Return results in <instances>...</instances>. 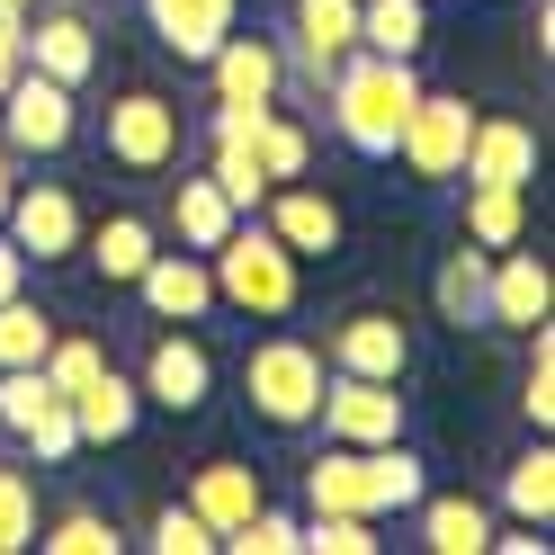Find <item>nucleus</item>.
Masks as SVG:
<instances>
[{
  "label": "nucleus",
  "instance_id": "obj_8",
  "mask_svg": "<svg viewBox=\"0 0 555 555\" xmlns=\"http://www.w3.org/2000/svg\"><path fill=\"white\" fill-rule=\"evenodd\" d=\"M466 134H475V108H466V99L422 90V99H412V117H403V134H395V162H403L422 189H448V180H457V162H466Z\"/></svg>",
  "mask_w": 555,
  "mask_h": 555
},
{
  "label": "nucleus",
  "instance_id": "obj_36",
  "mask_svg": "<svg viewBox=\"0 0 555 555\" xmlns=\"http://www.w3.org/2000/svg\"><path fill=\"white\" fill-rule=\"evenodd\" d=\"M144 546H153V555H216V529H206V519H197L189 502H162Z\"/></svg>",
  "mask_w": 555,
  "mask_h": 555
},
{
  "label": "nucleus",
  "instance_id": "obj_29",
  "mask_svg": "<svg viewBox=\"0 0 555 555\" xmlns=\"http://www.w3.org/2000/svg\"><path fill=\"white\" fill-rule=\"evenodd\" d=\"M251 153H260V170H269V189H278V180H305V170H314V134H305L296 117H278V108H260V126H251Z\"/></svg>",
  "mask_w": 555,
  "mask_h": 555
},
{
  "label": "nucleus",
  "instance_id": "obj_25",
  "mask_svg": "<svg viewBox=\"0 0 555 555\" xmlns=\"http://www.w3.org/2000/svg\"><path fill=\"white\" fill-rule=\"evenodd\" d=\"M81 251H90V269H99V287H134V278H144V260L162 251V242H153V224H144V216H108L99 233H81Z\"/></svg>",
  "mask_w": 555,
  "mask_h": 555
},
{
  "label": "nucleus",
  "instance_id": "obj_11",
  "mask_svg": "<svg viewBox=\"0 0 555 555\" xmlns=\"http://www.w3.org/2000/svg\"><path fill=\"white\" fill-rule=\"evenodd\" d=\"M323 367H340V376H386V386H403V367H412V332L386 314V305H359V314H340V323H332Z\"/></svg>",
  "mask_w": 555,
  "mask_h": 555
},
{
  "label": "nucleus",
  "instance_id": "obj_7",
  "mask_svg": "<svg viewBox=\"0 0 555 555\" xmlns=\"http://www.w3.org/2000/svg\"><path fill=\"white\" fill-rule=\"evenodd\" d=\"M73 134H81V108H73V90H63V81L18 73L10 90H0V144H10L18 162H54Z\"/></svg>",
  "mask_w": 555,
  "mask_h": 555
},
{
  "label": "nucleus",
  "instance_id": "obj_43",
  "mask_svg": "<svg viewBox=\"0 0 555 555\" xmlns=\"http://www.w3.org/2000/svg\"><path fill=\"white\" fill-rule=\"evenodd\" d=\"M10 189H18V153L0 144V206H10Z\"/></svg>",
  "mask_w": 555,
  "mask_h": 555
},
{
  "label": "nucleus",
  "instance_id": "obj_12",
  "mask_svg": "<svg viewBox=\"0 0 555 555\" xmlns=\"http://www.w3.org/2000/svg\"><path fill=\"white\" fill-rule=\"evenodd\" d=\"M359 46V0H296V18H287V37H278V54H287V73L296 81H332V63Z\"/></svg>",
  "mask_w": 555,
  "mask_h": 555
},
{
  "label": "nucleus",
  "instance_id": "obj_5",
  "mask_svg": "<svg viewBox=\"0 0 555 555\" xmlns=\"http://www.w3.org/2000/svg\"><path fill=\"white\" fill-rule=\"evenodd\" d=\"M99 144H108L117 170H134V180H162V170L180 162L189 126H180V108H170L162 90H126L117 108H108V126H99Z\"/></svg>",
  "mask_w": 555,
  "mask_h": 555
},
{
  "label": "nucleus",
  "instance_id": "obj_40",
  "mask_svg": "<svg viewBox=\"0 0 555 555\" xmlns=\"http://www.w3.org/2000/svg\"><path fill=\"white\" fill-rule=\"evenodd\" d=\"M18 439H27V448H37V457H46V466H63V457H81V430H73V403H63V395H54V403L37 412V422H27V430H18Z\"/></svg>",
  "mask_w": 555,
  "mask_h": 555
},
{
  "label": "nucleus",
  "instance_id": "obj_23",
  "mask_svg": "<svg viewBox=\"0 0 555 555\" xmlns=\"http://www.w3.org/2000/svg\"><path fill=\"white\" fill-rule=\"evenodd\" d=\"M483 287H493V251H483V242H457V251L439 260V278H430L439 323L448 332H483Z\"/></svg>",
  "mask_w": 555,
  "mask_h": 555
},
{
  "label": "nucleus",
  "instance_id": "obj_14",
  "mask_svg": "<svg viewBox=\"0 0 555 555\" xmlns=\"http://www.w3.org/2000/svg\"><path fill=\"white\" fill-rule=\"evenodd\" d=\"M457 180L466 189H529L538 180V126L529 117H475Z\"/></svg>",
  "mask_w": 555,
  "mask_h": 555
},
{
  "label": "nucleus",
  "instance_id": "obj_18",
  "mask_svg": "<svg viewBox=\"0 0 555 555\" xmlns=\"http://www.w3.org/2000/svg\"><path fill=\"white\" fill-rule=\"evenodd\" d=\"M144 18H153V37L180 63H206L242 27V0H144Z\"/></svg>",
  "mask_w": 555,
  "mask_h": 555
},
{
  "label": "nucleus",
  "instance_id": "obj_38",
  "mask_svg": "<svg viewBox=\"0 0 555 555\" xmlns=\"http://www.w3.org/2000/svg\"><path fill=\"white\" fill-rule=\"evenodd\" d=\"M37 367H46V386H54V395H81L90 376L108 367V350H99V340H63V332H54V350H46Z\"/></svg>",
  "mask_w": 555,
  "mask_h": 555
},
{
  "label": "nucleus",
  "instance_id": "obj_9",
  "mask_svg": "<svg viewBox=\"0 0 555 555\" xmlns=\"http://www.w3.org/2000/svg\"><path fill=\"white\" fill-rule=\"evenodd\" d=\"M0 224H10V242H18L37 269L73 260V251H81V233H90V224H81V197L63 189V180H18L10 206H0Z\"/></svg>",
  "mask_w": 555,
  "mask_h": 555
},
{
  "label": "nucleus",
  "instance_id": "obj_26",
  "mask_svg": "<svg viewBox=\"0 0 555 555\" xmlns=\"http://www.w3.org/2000/svg\"><path fill=\"white\" fill-rule=\"evenodd\" d=\"M233 216H242V206H233L216 180H206V170L170 189V233H180V251H216V242L233 233Z\"/></svg>",
  "mask_w": 555,
  "mask_h": 555
},
{
  "label": "nucleus",
  "instance_id": "obj_44",
  "mask_svg": "<svg viewBox=\"0 0 555 555\" xmlns=\"http://www.w3.org/2000/svg\"><path fill=\"white\" fill-rule=\"evenodd\" d=\"M0 10H10V18H27V0H0Z\"/></svg>",
  "mask_w": 555,
  "mask_h": 555
},
{
  "label": "nucleus",
  "instance_id": "obj_15",
  "mask_svg": "<svg viewBox=\"0 0 555 555\" xmlns=\"http://www.w3.org/2000/svg\"><path fill=\"white\" fill-rule=\"evenodd\" d=\"M134 296H144L153 323H206L216 314V269H206V251H153Z\"/></svg>",
  "mask_w": 555,
  "mask_h": 555
},
{
  "label": "nucleus",
  "instance_id": "obj_45",
  "mask_svg": "<svg viewBox=\"0 0 555 555\" xmlns=\"http://www.w3.org/2000/svg\"><path fill=\"white\" fill-rule=\"evenodd\" d=\"M27 10H37V0H27Z\"/></svg>",
  "mask_w": 555,
  "mask_h": 555
},
{
  "label": "nucleus",
  "instance_id": "obj_10",
  "mask_svg": "<svg viewBox=\"0 0 555 555\" xmlns=\"http://www.w3.org/2000/svg\"><path fill=\"white\" fill-rule=\"evenodd\" d=\"M134 395L162 403L170 422H189V412H206V395H216V359H206V340L180 323V332H153L144 340V367H134Z\"/></svg>",
  "mask_w": 555,
  "mask_h": 555
},
{
  "label": "nucleus",
  "instance_id": "obj_37",
  "mask_svg": "<svg viewBox=\"0 0 555 555\" xmlns=\"http://www.w3.org/2000/svg\"><path fill=\"white\" fill-rule=\"evenodd\" d=\"M54 403V386H46V367H0V430H27V422H37V412Z\"/></svg>",
  "mask_w": 555,
  "mask_h": 555
},
{
  "label": "nucleus",
  "instance_id": "obj_34",
  "mask_svg": "<svg viewBox=\"0 0 555 555\" xmlns=\"http://www.w3.org/2000/svg\"><path fill=\"white\" fill-rule=\"evenodd\" d=\"M519 412L529 430L555 422V323H529V367H519Z\"/></svg>",
  "mask_w": 555,
  "mask_h": 555
},
{
  "label": "nucleus",
  "instance_id": "obj_35",
  "mask_svg": "<svg viewBox=\"0 0 555 555\" xmlns=\"http://www.w3.org/2000/svg\"><path fill=\"white\" fill-rule=\"evenodd\" d=\"M37 546V483H27L18 466H0V555Z\"/></svg>",
  "mask_w": 555,
  "mask_h": 555
},
{
  "label": "nucleus",
  "instance_id": "obj_3",
  "mask_svg": "<svg viewBox=\"0 0 555 555\" xmlns=\"http://www.w3.org/2000/svg\"><path fill=\"white\" fill-rule=\"evenodd\" d=\"M206 269H216V305H233V314H251V323L296 314V296H305V260L251 216H233V233L206 251Z\"/></svg>",
  "mask_w": 555,
  "mask_h": 555
},
{
  "label": "nucleus",
  "instance_id": "obj_22",
  "mask_svg": "<svg viewBox=\"0 0 555 555\" xmlns=\"http://www.w3.org/2000/svg\"><path fill=\"white\" fill-rule=\"evenodd\" d=\"M412 529H422L430 555H483V546H493V502H475V493H422V502H412Z\"/></svg>",
  "mask_w": 555,
  "mask_h": 555
},
{
  "label": "nucleus",
  "instance_id": "obj_4",
  "mask_svg": "<svg viewBox=\"0 0 555 555\" xmlns=\"http://www.w3.org/2000/svg\"><path fill=\"white\" fill-rule=\"evenodd\" d=\"M323 350L296 332H269L251 359H242V395H251V412L269 430H314V403H323Z\"/></svg>",
  "mask_w": 555,
  "mask_h": 555
},
{
  "label": "nucleus",
  "instance_id": "obj_32",
  "mask_svg": "<svg viewBox=\"0 0 555 555\" xmlns=\"http://www.w3.org/2000/svg\"><path fill=\"white\" fill-rule=\"evenodd\" d=\"M46 350H54V314H46V305H27V287L0 296V367H37Z\"/></svg>",
  "mask_w": 555,
  "mask_h": 555
},
{
  "label": "nucleus",
  "instance_id": "obj_42",
  "mask_svg": "<svg viewBox=\"0 0 555 555\" xmlns=\"http://www.w3.org/2000/svg\"><path fill=\"white\" fill-rule=\"evenodd\" d=\"M18 287H27V251H18L10 233H0V296H18Z\"/></svg>",
  "mask_w": 555,
  "mask_h": 555
},
{
  "label": "nucleus",
  "instance_id": "obj_19",
  "mask_svg": "<svg viewBox=\"0 0 555 555\" xmlns=\"http://www.w3.org/2000/svg\"><path fill=\"white\" fill-rule=\"evenodd\" d=\"M27 73H46V81H63V90H81V81L99 73V37H90V18L46 10L37 27H27Z\"/></svg>",
  "mask_w": 555,
  "mask_h": 555
},
{
  "label": "nucleus",
  "instance_id": "obj_39",
  "mask_svg": "<svg viewBox=\"0 0 555 555\" xmlns=\"http://www.w3.org/2000/svg\"><path fill=\"white\" fill-rule=\"evenodd\" d=\"M296 529H305L296 511H269V502H260V511L242 519V529H233L224 546H233V555H296Z\"/></svg>",
  "mask_w": 555,
  "mask_h": 555
},
{
  "label": "nucleus",
  "instance_id": "obj_20",
  "mask_svg": "<svg viewBox=\"0 0 555 555\" xmlns=\"http://www.w3.org/2000/svg\"><path fill=\"white\" fill-rule=\"evenodd\" d=\"M73 403V430H81V448H117V439H134V422H144V395H134V376H117V367H99L81 395H63Z\"/></svg>",
  "mask_w": 555,
  "mask_h": 555
},
{
  "label": "nucleus",
  "instance_id": "obj_21",
  "mask_svg": "<svg viewBox=\"0 0 555 555\" xmlns=\"http://www.w3.org/2000/svg\"><path fill=\"white\" fill-rule=\"evenodd\" d=\"M189 511L206 519V529H216V546L242 529V519L260 511V475L242 466V457H206L197 475H189Z\"/></svg>",
  "mask_w": 555,
  "mask_h": 555
},
{
  "label": "nucleus",
  "instance_id": "obj_6",
  "mask_svg": "<svg viewBox=\"0 0 555 555\" xmlns=\"http://www.w3.org/2000/svg\"><path fill=\"white\" fill-rule=\"evenodd\" d=\"M314 422H323V439H340V448H386V439L412 430V403L386 386V376H340V367H332Z\"/></svg>",
  "mask_w": 555,
  "mask_h": 555
},
{
  "label": "nucleus",
  "instance_id": "obj_41",
  "mask_svg": "<svg viewBox=\"0 0 555 555\" xmlns=\"http://www.w3.org/2000/svg\"><path fill=\"white\" fill-rule=\"evenodd\" d=\"M27 73V18H10V10H0V90H10Z\"/></svg>",
  "mask_w": 555,
  "mask_h": 555
},
{
  "label": "nucleus",
  "instance_id": "obj_31",
  "mask_svg": "<svg viewBox=\"0 0 555 555\" xmlns=\"http://www.w3.org/2000/svg\"><path fill=\"white\" fill-rule=\"evenodd\" d=\"M386 519H359V511H305V529H296V555H376L386 538Z\"/></svg>",
  "mask_w": 555,
  "mask_h": 555
},
{
  "label": "nucleus",
  "instance_id": "obj_13",
  "mask_svg": "<svg viewBox=\"0 0 555 555\" xmlns=\"http://www.w3.org/2000/svg\"><path fill=\"white\" fill-rule=\"evenodd\" d=\"M197 73L216 81V99H224V108H269V99L287 90V54H278V37H260V27H251V37L233 27V37L197 63Z\"/></svg>",
  "mask_w": 555,
  "mask_h": 555
},
{
  "label": "nucleus",
  "instance_id": "obj_24",
  "mask_svg": "<svg viewBox=\"0 0 555 555\" xmlns=\"http://www.w3.org/2000/svg\"><path fill=\"white\" fill-rule=\"evenodd\" d=\"M502 511L529 519V529H555V448H546V430L502 466Z\"/></svg>",
  "mask_w": 555,
  "mask_h": 555
},
{
  "label": "nucleus",
  "instance_id": "obj_30",
  "mask_svg": "<svg viewBox=\"0 0 555 555\" xmlns=\"http://www.w3.org/2000/svg\"><path fill=\"white\" fill-rule=\"evenodd\" d=\"M519 233H529V197H519V189H466V242L511 251Z\"/></svg>",
  "mask_w": 555,
  "mask_h": 555
},
{
  "label": "nucleus",
  "instance_id": "obj_28",
  "mask_svg": "<svg viewBox=\"0 0 555 555\" xmlns=\"http://www.w3.org/2000/svg\"><path fill=\"white\" fill-rule=\"evenodd\" d=\"M206 144H216V153H206V180L251 216V206L269 197V170H260V153H251V134H206Z\"/></svg>",
  "mask_w": 555,
  "mask_h": 555
},
{
  "label": "nucleus",
  "instance_id": "obj_16",
  "mask_svg": "<svg viewBox=\"0 0 555 555\" xmlns=\"http://www.w3.org/2000/svg\"><path fill=\"white\" fill-rule=\"evenodd\" d=\"M260 224L287 242L296 260H323V251H340V206L323 197V189H305V180H278L269 197H260Z\"/></svg>",
  "mask_w": 555,
  "mask_h": 555
},
{
  "label": "nucleus",
  "instance_id": "obj_33",
  "mask_svg": "<svg viewBox=\"0 0 555 555\" xmlns=\"http://www.w3.org/2000/svg\"><path fill=\"white\" fill-rule=\"evenodd\" d=\"M37 546H46V555H117L126 538H117V519H108V511H90V502H73V511H63L54 529L37 538Z\"/></svg>",
  "mask_w": 555,
  "mask_h": 555
},
{
  "label": "nucleus",
  "instance_id": "obj_1",
  "mask_svg": "<svg viewBox=\"0 0 555 555\" xmlns=\"http://www.w3.org/2000/svg\"><path fill=\"white\" fill-rule=\"evenodd\" d=\"M332 134L350 144L359 162H395V134L412 117V99H422V73H412V54H367L350 46L332 63Z\"/></svg>",
  "mask_w": 555,
  "mask_h": 555
},
{
  "label": "nucleus",
  "instance_id": "obj_2",
  "mask_svg": "<svg viewBox=\"0 0 555 555\" xmlns=\"http://www.w3.org/2000/svg\"><path fill=\"white\" fill-rule=\"evenodd\" d=\"M430 493V466L412 457L403 439L386 448H340L323 439V457L305 466V511H359V519H403Z\"/></svg>",
  "mask_w": 555,
  "mask_h": 555
},
{
  "label": "nucleus",
  "instance_id": "obj_17",
  "mask_svg": "<svg viewBox=\"0 0 555 555\" xmlns=\"http://www.w3.org/2000/svg\"><path fill=\"white\" fill-rule=\"evenodd\" d=\"M555 314V278H546V260L538 251H493V287H483V323H502V332H529V323H546Z\"/></svg>",
  "mask_w": 555,
  "mask_h": 555
},
{
  "label": "nucleus",
  "instance_id": "obj_27",
  "mask_svg": "<svg viewBox=\"0 0 555 555\" xmlns=\"http://www.w3.org/2000/svg\"><path fill=\"white\" fill-rule=\"evenodd\" d=\"M430 0H359V46L367 54H422Z\"/></svg>",
  "mask_w": 555,
  "mask_h": 555
}]
</instances>
